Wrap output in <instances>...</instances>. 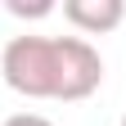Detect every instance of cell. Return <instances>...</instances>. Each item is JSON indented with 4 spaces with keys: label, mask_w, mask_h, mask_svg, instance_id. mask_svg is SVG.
Listing matches in <instances>:
<instances>
[{
    "label": "cell",
    "mask_w": 126,
    "mask_h": 126,
    "mask_svg": "<svg viewBox=\"0 0 126 126\" xmlns=\"http://www.w3.org/2000/svg\"><path fill=\"white\" fill-rule=\"evenodd\" d=\"M0 77L27 99H54V90H59V36H14L0 54Z\"/></svg>",
    "instance_id": "1"
},
{
    "label": "cell",
    "mask_w": 126,
    "mask_h": 126,
    "mask_svg": "<svg viewBox=\"0 0 126 126\" xmlns=\"http://www.w3.org/2000/svg\"><path fill=\"white\" fill-rule=\"evenodd\" d=\"M99 81H104L99 50L81 36H59V90H54V99L77 104V99L99 90Z\"/></svg>",
    "instance_id": "2"
},
{
    "label": "cell",
    "mask_w": 126,
    "mask_h": 126,
    "mask_svg": "<svg viewBox=\"0 0 126 126\" xmlns=\"http://www.w3.org/2000/svg\"><path fill=\"white\" fill-rule=\"evenodd\" d=\"M63 18L86 36H104V32L122 27L126 5L122 0H63Z\"/></svg>",
    "instance_id": "3"
},
{
    "label": "cell",
    "mask_w": 126,
    "mask_h": 126,
    "mask_svg": "<svg viewBox=\"0 0 126 126\" xmlns=\"http://www.w3.org/2000/svg\"><path fill=\"white\" fill-rule=\"evenodd\" d=\"M54 5H45V0H41V5H23V0H9V14H18V18H41V14H50Z\"/></svg>",
    "instance_id": "4"
},
{
    "label": "cell",
    "mask_w": 126,
    "mask_h": 126,
    "mask_svg": "<svg viewBox=\"0 0 126 126\" xmlns=\"http://www.w3.org/2000/svg\"><path fill=\"white\" fill-rule=\"evenodd\" d=\"M5 126H54V122L41 113H14V117H5Z\"/></svg>",
    "instance_id": "5"
},
{
    "label": "cell",
    "mask_w": 126,
    "mask_h": 126,
    "mask_svg": "<svg viewBox=\"0 0 126 126\" xmlns=\"http://www.w3.org/2000/svg\"><path fill=\"white\" fill-rule=\"evenodd\" d=\"M122 126H126V117H122Z\"/></svg>",
    "instance_id": "6"
}]
</instances>
